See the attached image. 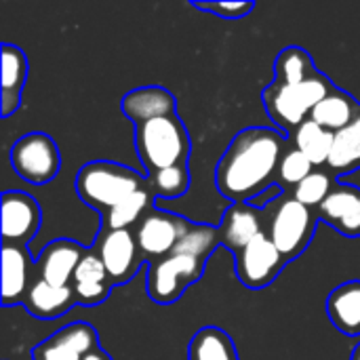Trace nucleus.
<instances>
[{"label":"nucleus","instance_id":"nucleus-1","mask_svg":"<svg viewBox=\"0 0 360 360\" xmlns=\"http://www.w3.org/2000/svg\"><path fill=\"white\" fill-rule=\"evenodd\" d=\"M287 150L289 141L276 129H243L217 162L215 186L219 194L232 205L253 200L276 184L278 165Z\"/></svg>","mask_w":360,"mask_h":360},{"label":"nucleus","instance_id":"nucleus-2","mask_svg":"<svg viewBox=\"0 0 360 360\" xmlns=\"http://www.w3.org/2000/svg\"><path fill=\"white\" fill-rule=\"evenodd\" d=\"M335 89V84L323 74L316 72L314 76L295 82V84H281L272 82L262 93L264 108L272 122L281 129V133H291L310 118L312 110Z\"/></svg>","mask_w":360,"mask_h":360},{"label":"nucleus","instance_id":"nucleus-3","mask_svg":"<svg viewBox=\"0 0 360 360\" xmlns=\"http://www.w3.org/2000/svg\"><path fill=\"white\" fill-rule=\"evenodd\" d=\"M146 186L148 179H143L127 165H118L112 160L86 162L76 175L78 198L101 215Z\"/></svg>","mask_w":360,"mask_h":360},{"label":"nucleus","instance_id":"nucleus-4","mask_svg":"<svg viewBox=\"0 0 360 360\" xmlns=\"http://www.w3.org/2000/svg\"><path fill=\"white\" fill-rule=\"evenodd\" d=\"M135 150L148 175L188 165L190 135L177 114L148 120L135 127Z\"/></svg>","mask_w":360,"mask_h":360},{"label":"nucleus","instance_id":"nucleus-5","mask_svg":"<svg viewBox=\"0 0 360 360\" xmlns=\"http://www.w3.org/2000/svg\"><path fill=\"white\" fill-rule=\"evenodd\" d=\"M276 202L278 205L270 215L266 234L276 245V249L283 253V257L287 262H293L312 243L319 213L287 194Z\"/></svg>","mask_w":360,"mask_h":360},{"label":"nucleus","instance_id":"nucleus-6","mask_svg":"<svg viewBox=\"0 0 360 360\" xmlns=\"http://www.w3.org/2000/svg\"><path fill=\"white\" fill-rule=\"evenodd\" d=\"M205 266H207L205 262L181 253H171L160 262L148 264V274H146L148 297L158 306L175 304L186 293L188 287H192L196 281L202 278Z\"/></svg>","mask_w":360,"mask_h":360},{"label":"nucleus","instance_id":"nucleus-7","mask_svg":"<svg viewBox=\"0 0 360 360\" xmlns=\"http://www.w3.org/2000/svg\"><path fill=\"white\" fill-rule=\"evenodd\" d=\"M13 171L27 184L44 186L53 181L61 167L59 148L51 135L32 131L21 135L11 148Z\"/></svg>","mask_w":360,"mask_h":360},{"label":"nucleus","instance_id":"nucleus-8","mask_svg":"<svg viewBox=\"0 0 360 360\" xmlns=\"http://www.w3.org/2000/svg\"><path fill=\"white\" fill-rule=\"evenodd\" d=\"M188 226L190 221L186 217L152 207L133 230L141 259L154 264L175 253Z\"/></svg>","mask_w":360,"mask_h":360},{"label":"nucleus","instance_id":"nucleus-9","mask_svg":"<svg viewBox=\"0 0 360 360\" xmlns=\"http://www.w3.org/2000/svg\"><path fill=\"white\" fill-rule=\"evenodd\" d=\"M285 264L289 262L283 257V253L276 249L266 232L255 236L240 253L234 255V272L243 287L251 291L270 287L283 272Z\"/></svg>","mask_w":360,"mask_h":360},{"label":"nucleus","instance_id":"nucleus-10","mask_svg":"<svg viewBox=\"0 0 360 360\" xmlns=\"http://www.w3.org/2000/svg\"><path fill=\"white\" fill-rule=\"evenodd\" d=\"M95 251L101 257L112 285L129 283L139 272V266L143 264L133 230L99 232Z\"/></svg>","mask_w":360,"mask_h":360},{"label":"nucleus","instance_id":"nucleus-11","mask_svg":"<svg viewBox=\"0 0 360 360\" xmlns=\"http://www.w3.org/2000/svg\"><path fill=\"white\" fill-rule=\"evenodd\" d=\"M42 211L34 196L17 190L2 194V245H23L38 234Z\"/></svg>","mask_w":360,"mask_h":360},{"label":"nucleus","instance_id":"nucleus-12","mask_svg":"<svg viewBox=\"0 0 360 360\" xmlns=\"http://www.w3.org/2000/svg\"><path fill=\"white\" fill-rule=\"evenodd\" d=\"M99 346L97 331L86 323L61 327L32 350V360H82Z\"/></svg>","mask_w":360,"mask_h":360},{"label":"nucleus","instance_id":"nucleus-13","mask_svg":"<svg viewBox=\"0 0 360 360\" xmlns=\"http://www.w3.org/2000/svg\"><path fill=\"white\" fill-rule=\"evenodd\" d=\"M319 219L346 238H360V188L338 184L319 207Z\"/></svg>","mask_w":360,"mask_h":360},{"label":"nucleus","instance_id":"nucleus-14","mask_svg":"<svg viewBox=\"0 0 360 360\" xmlns=\"http://www.w3.org/2000/svg\"><path fill=\"white\" fill-rule=\"evenodd\" d=\"M86 251L89 249H84L76 240H68V238L49 243L36 259L38 276L51 285L70 287L74 281V272H76L78 264L82 262V257L86 255Z\"/></svg>","mask_w":360,"mask_h":360},{"label":"nucleus","instance_id":"nucleus-15","mask_svg":"<svg viewBox=\"0 0 360 360\" xmlns=\"http://www.w3.org/2000/svg\"><path fill=\"white\" fill-rule=\"evenodd\" d=\"M34 281V264L23 245H2V306L21 304Z\"/></svg>","mask_w":360,"mask_h":360},{"label":"nucleus","instance_id":"nucleus-16","mask_svg":"<svg viewBox=\"0 0 360 360\" xmlns=\"http://www.w3.org/2000/svg\"><path fill=\"white\" fill-rule=\"evenodd\" d=\"M264 219H266V213L247 202L230 205L219 224L221 245L230 249L232 255L240 253L255 236L264 232Z\"/></svg>","mask_w":360,"mask_h":360},{"label":"nucleus","instance_id":"nucleus-17","mask_svg":"<svg viewBox=\"0 0 360 360\" xmlns=\"http://www.w3.org/2000/svg\"><path fill=\"white\" fill-rule=\"evenodd\" d=\"M120 108L122 114L137 127L154 118L177 114V99L162 86H139L122 97Z\"/></svg>","mask_w":360,"mask_h":360},{"label":"nucleus","instance_id":"nucleus-18","mask_svg":"<svg viewBox=\"0 0 360 360\" xmlns=\"http://www.w3.org/2000/svg\"><path fill=\"white\" fill-rule=\"evenodd\" d=\"M112 287L114 285H112L108 270H105L101 257L97 255V251H86V255L78 264V268L74 272V281H72L76 304L86 306V308L99 306L110 297Z\"/></svg>","mask_w":360,"mask_h":360},{"label":"nucleus","instance_id":"nucleus-19","mask_svg":"<svg viewBox=\"0 0 360 360\" xmlns=\"http://www.w3.org/2000/svg\"><path fill=\"white\" fill-rule=\"evenodd\" d=\"M23 306L32 316H36L40 321H51V319H59L65 312H70L76 306V295H74L72 285L57 287V285H51V283L42 281L40 276H36L30 285Z\"/></svg>","mask_w":360,"mask_h":360},{"label":"nucleus","instance_id":"nucleus-20","mask_svg":"<svg viewBox=\"0 0 360 360\" xmlns=\"http://www.w3.org/2000/svg\"><path fill=\"white\" fill-rule=\"evenodd\" d=\"M2 78H0V112L2 118H8L21 105V93L27 78V59L25 53L15 44H2Z\"/></svg>","mask_w":360,"mask_h":360},{"label":"nucleus","instance_id":"nucleus-21","mask_svg":"<svg viewBox=\"0 0 360 360\" xmlns=\"http://www.w3.org/2000/svg\"><path fill=\"white\" fill-rule=\"evenodd\" d=\"M327 314L333 327L346 335L360 333V281H350L333 289L327 297Z\"/></svg>","mask_w":360,"mask_h":360},{"label":"nucleus","instance_id":"nucleus-22","mask_svg":"<svg viewBox=\"0 0 360 360\" xmlns=\"http://www.w3.org/2000/svg\"><path fill=\"white\" fill-rule=\"evenodd\" d=\"M360 112V103L356 101L354 95L342 91V89H333L310 114V118L321 124L323 129L331 131V133H340L342 129H346Z\"/></svg>","mask_w":360,"mask_h":360},{"label":"nucleus","instance_id":"nucleus-23","mask_svg":"<svg viewBox=\"0 0 360 360\" xmlns=\"http://www.w3.org/2000/svg\"><path fill=\"white\" fill-rule=\"evenodd\" d=\"M360 169V112L359 116L340 133H335L333 150L327 162V171L335 177L348 175Z\"/></svg>","mask_w":360,"mask_h":360},{"label":"nucleus","instance_id":"nucleus-24","mask_svg":"<svg viewBox=\"0 0 360 360\" xmlns=\"http://www.w3.org/2000/svg\"><path fill=\"white\" fill-rule=\"evenodd\" d=\"M333 139H335V133L323 129L312 118H308L293 131V148L304 152L316 169L327 167L331 150H333Z\"/></svg>","mask_w":360,"mask_h":360},{"label":"nucleus","instance_id":"nucleus-25","mask_svg":"<svg viewBox=\"0 0 360 360\" xmlns=\"http://www.w3.org/2000/svg\"><path fill=\"white\" fill-rule=\"evenodd\" d=\"M152 200H154V194H152L150 186L133 192L122 202H118L108 213H103L101 232H110V230H131V226H137L141 221V217L152 209Z\"/></svg>","mask_w":360,"mask_h":360},{"label":"nucleus","instance_id":"nucleus-26","mask_svg":"<svg viewBox=\"0 0 360 360\" xmlns=\"http://www.w3.org/2000/svg\"><path fill=\"white\" fill-rule=\"evenodd\" d=\"M188 360H238V350L224 329L202 327L190 340Z\"/></svg>","mask_w":360,"mask_h":360},{"label":"nucleus","instance_id":"nucleus-27","mask_svg":"<svg viewBox=\"0 0 360 360\" xmlns=\"http://www.w3.org/2000/svg\"><path fill=\"white\" fill-rule=\"evenodd\" d=\"M319 70L314 68V61L310 53L302 46H287L278 53L274 63V82L281 84H295L310 76H314Z\"/></svg>","mask_w":360,"mask_h":360},{"label":"nucleus","instance_id":"nucleus-28","mask_svg":"<svg viewBox=\"0 0 360 360\" xmlns=\"http://www.w3.org/2000/svg\"><path fill=\"white\" fill-rule=\"evenodd\" d=\"M221 245V232L217 226L209 224H192L188 226L186 234L181 236L175 253L190 255L194 259H200L207 264V259L213 255V251Z\"/></svg>","mask_w":360,"mask_h":360},{"label":"nucleus","instance_id":"nucleus-29","mask_svg":"<svg viewBox=\"0 0 360 360\" xmlns=\"http://www.w3.org/2000/svg\"><path fill=\"white\" fill-rule=\"evenodd\" d=\"M335 186H338V184H335V179H333V175H331L329 171H325V169H314L297 188L291 190V196H293L297 202H302V205H306V207L319 211V207L325 202V198L333 192Z\"/></svg>","mask_w":360,"mask_h":360},{"label":"nucleus","instance_id":"nucleus-30","mask_svg":"<svg viewBox=\"0 0 360 360\" xmlns=\"http://www.w3.org/2000/svg\"><path fill=\"white\" fill-rule=\"evenodd\" d=\"M148 186L156 198H177L190 188V171L188 165H177L169 169H160L148 175Z\"/></svg>","mask_w":360,"mask_h":360},{"label":"nucleus","instance_id":"nucleus-31","mask_svg":"<svg viewBox=\"0 0 360 360\" xmlns=\"http://www.w3.org/2000/svg\"><path fill=\"white\" fill-rule=\"evenodd\" d=\"M316 167L308 160V156L304 152H300L297 148H289L278 165V173H276V186H281L283 190L287 188H297Z\"/></svg>","mask_w":360,"mask_h":360},{"label":"nucleus","instance_id":"nucleus-32","mask_svg":"<svg viewBox=\"0 0 360 360\" xmlns=\"http://www.w3.org/2000/svg\"><path fill=\"white\" fill-rule=\"evenodd\" d=\"M192 6L198 11L211 13L215 17H221V19H243L255 8V2H245V0H236V2H192Z\"/></svg>","mask_w":360,"mask_h":360},{"label":"nucleus","instance_id":"nucleus-33","mask_svg":"<svg viewBox=\"0 0 360 360\" xmlns=\"http://www.w3.org/2000/svg\"><path fill=\"white\" fill-rule=\"evenodd\" d=\"M278 196H283V188L274 184V186H270L266 192H262L259 196H255L253 200H249L247 205H251V207H255V209L264 211V207H266L268 202H272L274 198H278Z\"/></svg>","mask_w":360,"mask_h":360},{"label":"nucleus","instance_id":"nucleus-34","mask_svg":"<svg viewBox=\"0 0 360 360\" xmlns=\"http://www.w3.org/2000/svg\"><path fill=\"white\" fill-rule=\"evenodd\" d=\"M82 360H112V359H110V354H108L101 346H97L95 350H91V352H89V354H86Z\"/></svg>","mask_w":360,"mask_h":360},{"label":"nucleus","instance_id":"nucleus-35","mask_svg":"<svg viewBox=\"0 0 360 360\" xmlns=\"http://www.w3.org/2000/svg\"><path fill=\"white\" fill-rule=\"evenodd\" d=\"M350 360H360V344L354 348V352H352V356H350Z\"/></svg>","mask_w":360,"mask_h":360}]
</instances>
